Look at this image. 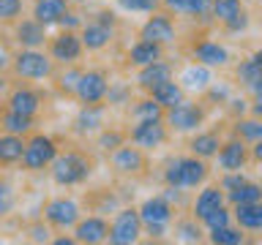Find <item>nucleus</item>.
Instances as JSON below:
<instances>
[{
	"instance_id": "1",
	"label": "nucleus",
	"mask_w": 262,
	"mask_h": 245,
	"mask_svg": "<svg viewBox=\"0 0 262 245\" xmlns=\"http://www.w3.org/2000/svg\"><path fill=\"white\" fill-rule=\"evenodd\" d=\"M47 172H49L55 185L74 188V185H82L90 180V175H93V161L79 150H66V153L55 155V161L49 163Z\"/></svg>"
},
{
	"instance_id": "2",
	"label": "nucleus",
	"mask_w": 262,
	"mask_h": 245,
	"mask_svg": "<svg viewBox=\"0 0 262 245\" xmlns=\"http://www.w3.org/2000/svg\"><path fill=\"white\" fill-rule=\"evenodd\" d=\"M11 74L25 82H44L55 77V60L44 49H19L11 57Z\"/></svg>"
},
{
	"instance_id": "3",
	"label": "nucleus",
	"mask_w": 262,
	"mask_h": 245,
	"mask_svg": "<svg viewBox=\"0 0 262 245\" xmlns=\"http://www.w3.org/2000/svg\"><path fill=\"white\" fill-rule=\"evenodd\" d=\"M60 153V147L49 134H38L33 131L30 136H25V155H22V169L25 172H44L49 163L55 161V155Z\"/></svg>"
},
{
	"instance_id": "4",
	"label": "nucleus",
	"mask_w": 262,
	"mask_h": 245,
	"mask_svg": "<svg viewBox=\"0 0 262 245\" xmlns=\"http://www.w3.org/2000/svg\"><path fill=\"white\" fill-rule=\"evenodd\" d=\"M145 224L137 207H118L110 220V245H134L142 240Z\"/></svg>"
},
{
	"instance_id": "5",
	"label": "nucleus",
	"mask_w": 262,
	"mask_h": 245,
	"mask_svg": "<svg viewBox=\"0 0 262 245\" xmlns=\"http://www.w3.org/2000/svg\"><path fill=\"white\" fill-rule=\"evenodd\" d=\"M167 139H169V128H167V122H164V117L134 120V126L128 128V142L142 147L145 153H153V150H159V147H164Z\"/></svg>"
},
{
	"instance_id": "6",
	"label": "nucleus",
	"mask_w": 262,
	"mask_h": 245,
	"mask_svg": "<svg viewBox=\"0 0 262 245\" xmlns=\"http://www.w3.org/2000/svg\"><path fill=\"white\" fill-rule=\"evenodd\" d=\"M164 122L175 134H191V131H200V126L205 122V109H202V104H194L183 98L180 104L164 109Z\"/></svg>"
},
{
	"instance_id": "7",
	"label": "nucleus",
	"mask_w": 262,
	"mask_h": 245,
	"mask_svg": "<svg viewBox=\"0 0 262 245\" xmlns=\"http://www.w3.org/2000/svg\"><path fill=\"white\" fill-rule=\"evenodd\" d=\"M110 166H112L115 175H120V177H139L147 169L145 150L137 147L134 142H123L118 150L110 153Z\"/></svg>"
},
{
	"instance_id": "8",
	"label": "nucleus",
	"mask_w": 262,
	"mask_h": 245,
	"mask_svg": "<svg viewBox=\"0 0 262 245\" xmlns=\"http://www.w3.org/2000/svg\"><path fill=\"white\" fill-rule=\"evenodd\" d=\"M47 52H49V57H52L55 63H60V65L79 63L82 52H85L82 38H79V30H60L57 36H52L47 41Z\"/></svg>"
},
{
	"instance_id": "9",
	"label": "nucleus",
	"mask_w": 262,
	"mask_h": 245,
	"mask_svg": "<svg viewBox=\"0 0 262 245\" xmlns=\"http://www.w3.org/2000/svg\"><path fill=\"white\" fill-rule=\"evenodd\" d=\"M82 218V207L77 199H71V196H55V199L47 202L44 207V220L52 229H74L77 226V220Z\"/></svg>"
},
{
	"instance_id": "10",
	"label": "nucleus",
	"mask_w": 262,
	"mask_h": 245,
	"mask_svg": "<svg viewBox=\"0 0 262 245\" xmlns=\"http://www.w3.org/2000/svg\"><path fill=\"white\" fill-rule=\"evenodd\" d=\"M106 90H110V74L101 71V68H85L79 77L74 98H77L79 104H104Z\"/></svg>"
},
{
	"instance_id": "11",
	"label": "nucleus",
	"mask_w": 262,
	"mask_h": 245,
	"mask_svg": "<svg viewBox=\"0 0 262 245\" xmlns=\"http://www.w3.org/2000/svg\"><path fill=\"white\" fill-rule=\"evenodd\" d=\"M139 38L153 41V44H161V46L175 44V38H178L175 19H172L169 14L153 11V14H150V16H147V19L142 22V28H139Z\"/></svg>"
},
{
	"instance_id": "12",
	"label": "nucleus",
	"mask_w": 262,
	"mask_h": 245,
	"mask_svg": "<svg viewBox=\"0 0 262 245\" xmlns=\"http://www.w3.org/2000/svg\"><path fill=\"white\" fill-rule=\"evenodd\" d=\"M77 136H96L101 128H106V104H82L71 122Z\"/></svg>"
},
{
	"instance_id": "13",
	"label": "nucleus",
	"mask_w": 262,
	"mask_h": 245,
	"mask_svg": "<svg viewBox=\"0 0 262 245\" xmlns=\"http://www.w3.org/2000/svg\"><path fill=\"white\" fill-rule=\"evenodd\" d=\"M14 41L19 49H44L47 46V24H41L36 16H22L14 22Z\"/></svg>"
},
{
	"instance_id": "14",
	"label": "nucleus",
	"mask_w": 262,
	"mask_h": 245,
	"mask_svg": "<svg viewBox=\"0 0 262 245\" xmlns=\"http://www.w3.org/2000/svg\"><path fill=\"white\" fill-rule=\"evenodd\" d=\"M71 232L79 245H98L110 240V220L104 215H88V218H79Z\"/></svg>"
},
{
	"instance_id": "15",
	"label": "nucleus",
	"mask_w": 262,
	"mask_h": 245,
	"mask_svg": "<svg viewBox=\"0 0 262 245\" xmlns=\"http://www.w3.org/2000/svg\"><path fill=\"white\" fill-rule=\"evenodd\" d=\"M249 158H251L249 147H246V142H243V139H237V136L221 142L219 153H216V161H219L221 172H241L246 163H249Z\"/></svg>"
},
{
	"instance_id": "16",
	"label": "nucleus",
	"mask_w": 262,
	"mask_h": 245,
	"mask_svg": "<svg viewBox=\"0 0 262 245\" xmlns=\"http://www.w3.org/2000/svg\"><path fill=\"white\" fill-rule=\"evenodd\" d=\"M191 55L196 63L208 65V68H224L229 65V49L219 41H210V38H202L191 46Z\"/></svg>"
},
{
	"instance_id": "17",
	"label": "nucleus",
	"mask_w": 262,
	"mask_h": 245,
	"mask_svg": "<svg viewBox=\"0 0 262 245\" xmlns=\"http://www.w3.org/2000/svg\"><path fill=\"white\" fill-rule=\"evenodd\" d=\"M79 38H82V46L88 52H104L115 41V30L101 24V22H96V19H85V24L79 28Z\"/></svg>"
},
{
	"instance_id": "18",
	"label": "nucleus",
	"mask_w": 262,
	"mask_h": 245,
	"mask_svg": "<svg viewBox=\"0 0 262 245\" xmlns=\"http://www.w3.org/2000/svg\"><path fill=\"white\" fill-rule=\"evenodd\" d=\"M41 104H44L41 93H38V90H33V87H28V85L14 87L11 93H8V98H6V106H8V109L22 112V114H30V117H36V114H38Z\"/></svg>"
},
{
	"instance_id": "19",
	"label": "nucleus",
	"mask_w": 262,
	"mask_h": 245,
	"mask_svg": "<svg viewBox=\"0 0 262 245\" xmlns=\"http://www.w3.org/2000/svg\"><path fill=\"white\" fill-rule=\"evenodd\" d=\"M178 82H180V87H183L186 93H205V90L210 87V82H213V68L194 60L191 65H186V68L180 71Z\"/></svg>"
},
{
	"instance_id": "20",
	"label": "nucleus",
	"mask_w": 262,
	"mask_h": 245,
	"mask_svg": "<svg viewBox=\"0 0 262 245\" xmlns=\"http://www.w3.org/2000/svg\"><path fill=\"white\" fill-rule=\"evenodd\" d=\"M172 79V63H167L161 57V60H156L150 65H142V68H137V87L142 90V93H150L156 85H161V82Z\"/></svg>"
},
{
	"instance_id": "21",
	"label": "nucleus",
	"mask_w": 262,
	"mask_h": 245,
	"mask_svg": "<svg viewBox=\"0 0 262 245\" xmlns=\"http://www.w3.org/2000/svg\"><path fill=\"white\" fill-rule=\"evenodd\" d=\"M139 218H142V224H172V215H175V207L164 199V196H150V199H145L139 204Z\"/></svg>"
},
{
	"instance_id": "22",
	"label": "nucleus",
	"mask_w": 262,
	"mask_h": 245,
	"mask_svg": "<svg viewBox=\"0 0 262 245\" xmlns=\"http://www.w3.org/2000/svg\"><path fill=\"white\" fill-rule=\"evenodd\" d=\"M221 204H227V193L221 191L219 185H205L200 193H196V199L191 204V215L196 220H202L205 215H210L216 207H221Z\"/></svg>"
},
{
	"instance_id": "23",
	"label": "nucleus",
	"mask_w": 262,
	"mask_h": 245,
	"mask_svg": "<svg viewBox=\"0 0 262 245\" xmlns=\"http://www.w3.org/2000/svg\"><path fill=\"white\" fill-rule=\"evenodd\" d=\"M210 3L213 0H161V6L167 8L169 14H183V16H194V19L210 22Z\"/></svg>"
},
{
	"instance_id": "24",
	"label": "nucleus",
	"mask_w": 262,
	"mask_h": 245,
	"mask_svg": "<svg viewBox=\"0 0 262 245\" xmlns=\"http://www.w3.org/2000/svg\"><path fill=\"white\" fill-rule=\"evenodd\" d=\"M208 180V163L205 158H196V155H186L180 158V183L183 188H200Z\"/></svg>"
},
{
	"instance_id": "25",
	"label": "nucleus",
	"mask_w": 262,
	"mask_h": 245,
	"mask_svg": "<svg viewBox=\"0 0 262 245\" xmlns=\"http://www.w3.org/2000/svg\"><path fill=\"white\" fill-rule=\"evenodd\" d=\"M164 57V46L161 44H153V41H145V38H137L134 44L128 46V63L134 68H142V65H150L156 60Z\"/></svg>"
},
{
	"instance_id": "26",
	"label": "nucleus",
	"mask_w": 262,
	"mask_h": 245,
	"mask_svg": "<svg viewBox=\"0 0 262 245\" xmlns=\"http://www.w3.org/2000/svg\"><path fill=\"white\" fill-rule=\"evenodd\" d=\"M232 220L243 229V232H262V199L249 202V204H235Z\"/></svg>"
},
{
	"instance_id": "27",
	"label": "nucleus",
	"mask_w": 262,
	"mask_h": 245,
	"mask_svg": "<svg viewBox=\"0 0 262 245\" xmlns=\"http://www.w3.org/2000/svg\"><path fill=\"white\" fill-rule=\"evenodd\" d=\"M69 8H71L69 0H33V16L47 28H55Z\"/></svg>"
},
{
	"instance_id": "28",
	"label": "nucleus",
	"mask_w": 262,
	"mask_h": 245,
	"mask_svg": "<svg viewBox=\"0 0 262 245\" xmlns=\"http://www.w3.org/2000/svg\"><path fill=\"white\" fill-rule=\"evenodd\" d=\"M22 155H25V136L3 131L0 134V166H16V163H22Z\"/></svg>"
},
{
	"instance_id": "29",
	"label": "nucleus",
	"mask_w": 262,
	"mask_h": 245,
	"mask_svg": "<svg viewBox=\"0 0 262 245\" xmlns=\"http://www.w3.org/2000/svg\"><path fill=\"white\" fill-rule=\"evenodd\" d=\"M0 128L8 131V134H16V136H30L33 131H36V117L14 112V109H6L3 117H0Z\"/></svg>"
},
{
	"instance_id": "30",
	"label": "nucleus",
	"mask_w": 262,
	"mask_h": 245,
	"mask_svg": "<svg viewBox=\"0 0 262 245\" xmlns=\"http://www.w3.org/2000/svg\"><path fill=\"white\" fill-rule=\"evenodd\" d=\"M221 147V139L216 131H196V136L188 142V150H191V155H196V158H216Z\"/></svg>"
},
{
	"instance_id": "31",
	"label": "nucleus",
	"mask_w": 262,
	"mask_h": 245,
	"mask_svg": "<svg viewBox=\"0 0 262 245\" xmlns=\"http://www.w3.org/2000/svg\"><path fill=\"white\" fill-rule=\"evenodd\" d=\"M147 95H153L156 104H161L164 109H169V106H175V104L183 101V98H186V90L180 87V82L167 79V82H161V85H156Z\"/></svg>"
},
{
	"instance_id": "32",
	"label": "nucleus",
	"mask_w": 262,
	"mask_h": 245,
	"mask_svg": "<svg viewBox=\"0 0 262 245\" xmlns=\"http://www.w3.org/2000/svg\"><path fill=\"white\" fill-rule=\"evenodd\" d=\"M128 114L131 120H153V117H164V106L153 101V95H145L139 101L128 104Z\"/></svg>"
},
{
	"instance_id": "33",
	"label": "nucleus",
	"mask_w": 262,
	"mask_h": 245,
	"mask_svg": "<svg viewBox=\"0 0 262 245\" xmlns=\"http://www.w3.org/2000/svg\"><path fill=\"white\" fill-rule=\"evenodd\" d=\"M131 98H134V87L128 82H110V90H106V109H120V106H128Z\"/></svg>"
},
{
	"instance_id": "34",
	"label": "nucleus",
	"mask_w": 262,
	"mask_h": 245,
	"mask_svg": "<svg viewBox=\"0 0 262 245\" xmlns=\"http://www.w3.org/2000/svg\"><path fill=\"white\" fill-rule=\"evenodd\" d=\"M262 199V185L259 183H251V180H246V183H241L237 188H232V191H227V202L232 204H249V202H259Z\"/></svg>"
},
{
	"instance_id": "35",
	"label": "nucleus",
	"mask_w": 262,
	"mask_h": 245,
	"mask_svg": "<svg viewBox=\"0 0 262 245\" xmlns=\"http://www.w3.org/2000/svg\"><path fill=\"white\" fill-rule=\"evenodd\" d=\"M208 240L213 245H243L246 234L241 226H219V229H208Z\"/></svg>"
},
{
	"instance_id": "36",
	"label": "nucleus",
	"mask_w": 262,
	"mask_h": 245,
	"mask_svg": "<svg viewBox=\"0 0 262 245\" xmlns=\"http://www.w3.org/2000/svg\"><path fill=\"white\" fill-rule=\"evenodd\" d=\"M235 136L237 139H243V142H249V144H254L257 139H262V120L259 117H237L235 120Z\"/></svg>"
},
{
	"instance_id": "37",
	"label": "nucleus",
	"mask_w": 262,
	"mask_h": 245,
	"mask_svg": "<svg viewBox=\"0 0 262 245\" xmlns=\"http://www.w3.org/2000/svg\"><path fill=\"white\" fill-rule=\"evenodd\" d=\"M243 11V6H241V0H213L210 3V14H213V22H221V24H227V22H232L237 14Z\"/></svg>"
},
{
	"instance_id": "38",
	"label": "nucleus",
	"mask_w": 262,
	"mask_h": 245,
	"mask_svg": "<svg viewBox=\"0 0 262 245\" xmlns=\"http://www.w3.org/2000/svg\"><path fill=\"white\" fill-rule=\"evenodd\" d=\"M175 240L178 242H200L202 240V220L191 218H183L175 224Z\"/></svg>"
},
{
	"instance_id": "39",
	"label": "nucleus",
	"mask_w": 262,
	"mask_h": 245,
	"mask_svg": "<svg viewBox=\"0 0 262 245\" xmlns=\"http://www.w3.org/2000/svg\"><path fill=\"white\" fill-rule=\"evenodd\" d=\"M128 139V134H123V131H118V128H101L96 134V147L101 153H106L110 155L112 150H118V147L123 144Z\"/></svg>"
},
{
	"instance_id": "40",
	"label": "nucleus",
	"mask_w": 262,
	"mask_h": 245,
	"mask_svg": "<svg viewBox=\"0 0 262 245\" xmlns=\"http://www.w3.org/2000/svg\"><path fill=\"white\" fill-rule=\"evenodd\" d=\"M82 71H85V68H79L77 63H74V65H63V71L57 74V90H60L63 95H74V93H77Z\"/></svg>"
},
{
	"instance_id": "41",
	"label": "nucleus",
	"mask_w": 262,
	"mask_h": 245,
	"mask_svg": "<svg viewBox=\"0 0 262 245\" xmlns=\"http://www.w3.org/2000/svg\"><path fill=\"white\" fill-rule=\"evenodd\" d=\"M259 74H262V65H259L257 60H254V55H251V57H246V60L237 63V68H235V79L241 82V85H243L246 90H249V87L254 85V82H257Z\"/></svg>"
},
{
	"instance_id": "42",
	"label": "nucleus",
	"mask_w": 262,
	"mask_h": 245,
	"mask_svg": "<svg viewBox=\"0 0 262 245\" xmlns=\"http://www.w3.org/2000/svg\"><path fill=\"white\" fill-rule=\"evenodd\" d=\"M115 6L126 14H153L159 11L161 0H115Z\"/></svg>"
},
{
	"instance_id": "43",
	"label": "nucleus",
	"mask_w": 262,
	"mask_h": 245,
	"mask_svg": "<svg viewBox=\"0 0 262 245\" xmlns=\"http://www.w3.org/2000/svg\"><path fill=\"white\" fill-rule=\"evenodd\" d=\"M25 0H0V24H14L22 19Z\"/></svg>"
},
{
	"instance_id": "44",
	"label": "nucleus",
	"mask_w": 262,
	"mask_h": 245,
	"mask_svg": "<svg viewBox=\"0 0 262 245\" xmlns=\"http://www.w3.org/2000/svg\"><path fill=\"white\" fill-rule=\"evenodd\" d=\"M16 207V191L8 180H0V218L11 215Z\"/></svg>"
},
{
	"instance_id": "45",
	"label": "nucleus",
	"mask_w": 262,
	"mask_h": 245,
	"mask_svg": "<svg viewBox=\"0 0 262 245\" xmlns=\"http://www.w3.org/2000/svg\"><path fill=\"white\" fill-rule=\"evenodd\" d=\"M232 224V210H227V204H221L210 212V215L202 218V226L205 229H219V226H229Z\"/></svg>"
},
{
	"instance_id": "46",
	"label": "nucleus",
	"mask_w": 262,
	"mask_h": 245,
	"mask_svg": "<svg viewBox=\"0 0 262 245\" xmlns=\"http://www.w3.org/2000/svg\"><path fill=\"white\" fill-rule=\"evenodd\" d=\"M205 95H208V101H213V104H227L229 98H232V87H229L227 82H210V87L205 90Z\"/></svg>"
},
{
	"instance_id": "47",
	"label": "nucleus",
	"mask_w": 262,
	"mask_h": 245,
	"mask_svg": "<svg viewBox=\"0 0 262 245\" xmlns=\"http://www.w3.org/2000/svg\"><path fill=\"white\" fill-rule=\"evenodd\" d=\"M164 185H172V188H183V183H180V158H172L167 166H164Z\"/></svg>"
},
{
	"instance_id": "48",
	"label": "nucleus",
	"mask_w": 262,
	"mask_h": 245,
	"mask_svg": "<svg viewBox=\"0 0 262 245\" xmlns=\"http://www.w3.org/2000/svg\"><path fill=\"white\" fill-rule=\"evenodd\" d=\"M246 180H249V177H246L243 175V169L241 172H224V177H221V191H232V188H237V185H241V183H246Z\"/></svg>"
},
{
	"instance_id": "49",
	"label": "nucleus",
	"mask_w": 262,
	"mask_h": 245,
	"mask_svg": "<svg viewBox=\"0 0 262 245\" xmlns=\"http://www.w3.org/2000/svg\"><path fill=\"white\" fill-rule=\"evenodd\" d=\"M82 24H85V19H82V16H79L77 11H71V8H69V11H66V14L60 16L57 28H60V30H79Z\"/></svg>"
},
{
	"instance_id": "50",
	"label": "nucleus",
	"mask_w": 262,
	"mask_h": 245,
	"mask_svg": "<svg viewBox=\"0 0 262 245\" xmlns=\"http://www.w3.org/2000/svg\"><path fill=\"white\" fill-rule=\"evenodd\" d=\"M52 226L49 224H33L30 226V240L33 242H52Z\"/></svg>"
},
{
	"instance_id": "51",
	"label": "nucleus",
	"mask_w": 262,
	"mask_h": 245,
	"mask_svg": "<svg viewBox=\"0 0 262 245\" xmlns=\"http://www.w3.org/2000/svg\"><path fill=\"white\" fill-rule=\"evenodd\" d=\"M93 19L101 22V24H106V28H112V30H118V14L110 11V8H101V11H96Z\"/></svg>"
},
{
	"instance_id": "52",
	"label": "nucleus",
	"mask_w": 262,
	"mask_h": 245,
	"mask_svg": "<svg viewBox=\"0 0 262 245\" xmlns=\"http://www.w3.org/2000/svg\"><path fill=\"white\" fill-rule=\"evenodd\" d=\"M145 234L150 240H164L169 234V224H145Z\"/></svg>"
},
{
	"instance_id": "53",
	"label": "nucleus",
	"mask_w": 262,
	"mask_h": 245,
	"mask_svg": "<svg viewBox=\"0 0 262 245\" xmlns=\"http://www.w3.org/2000/svg\"><path fill=\"white\" fill-rule=\"evenodd\" d=\"M246 28H249V14H246V11H241L232 22H227V24H224V30H227V33H241V30H246Z\"/></svg>"
},
{
	"instance_id": "54",
	"label": "nucleus",
	"mask_w": 262,
	"mask_h": 245,
	"mask_svg": "<svg viewBox=\"0 0 262 245\" xmlns=\"http://www.w3.org/2000/svg\"><path fill=\"white\" fill-rule=\"evenodd\" d=\"M161 196H164V199H167L169 204H178L180 199H183V188H172V185H167Z\"/></svg>"
},
{
	"instance_id": "55",
	"label": "nucleus",
	"mask_w": 262,
	"mask_h": 245,
	"mask_svg": "<svg viewBox=\"0 0 262 245\" xmlns=\"http://www.w3.org/2000/svg\"><path fill=\"white\" fill-rule=\"evenodd\" d=\"M229 109H232L235 114H243L246 109H249V106H246V104H249V101H246V98H229Z\"/></svg>"
},
{
	"instance_id": "56",
	"label": "nucleus",
	"mask_w": 262,
	"mask_h": 245,
	"mask_svg": "<svg viewBox=\"0 0 262 245\" xmlns=\"http://www.w3.org/2000/svg\"><path fill=\"white\" fill-rule=\"evenodd\" d=\"M249 153H251V158L257 161V163H262V139H257V142L251 144V150H249Z\"/></svg>"
},
{
	"instance_id": "57",
	"label": "nucleus",
	"mask_w": 262,
	"mask_h": 245,
	"mask_svg": "<svg viewBox=\"0 0 262 245\" xmlns=\"http://www.w3.org/2000/svg\"><path fill=\"white\" fill-rule=\"evenodd\" d=\"M249 109H251L254 117H259V120H262V98H254V104L249 106Z\"/></svg>"
},
{
	"instance_id": "58",
	"label": "nucleus",
	"mask_w": 262,
	"mask_h": 245,
	"mask_svg": "<svg viewBox=\"0 0 262 245\" xmlns=\"http://www.w3.org/2000/svg\"><path fill=\"white\" fill-rule=\"evenodd\" d=\"M52 242H55V245H74L77 240H74V234H71V237H55Z\"/></svg>"
},
{
	"instance_id": "59",
	"label": "nucleus",
	"mask_w": 262,
	"mask_h": 245,
	"mask_svg": "<svg viewBox=\"0 0 262 245\" xmlns=\"http://www.w3.org/2000/svg\"><path fill=\"white\" fill-rule=\"evenodd\" d=\"M6 87H8V79L3 77V74H0V93H6Z\"/></svg>"
},
{
	"instance_id": "60",
	"label": "nucleus",
	"mask_w": 262,
	"mask_h": 245,
	"mask_svg": "<svg viewBox=\"0 0 262 245\" xmlns=\"http://www.w3.org/2000/svg\"><path fill=\"white\" fill-rule=\"evenodd\" d=\"M254 60H257V63H259V65H262V46H259V49H257V52H254Z\"/></svg>"
},
{
	"instance_id": "61",
	"label": "nucleus",
	"mask_w": 262,
	"mask_h": 245,
	"mask_svg": "<svg viewBox=\"0 0 262 245\" xmlns=\"http://www.w3.org/2000/svg\"><path fill=\"white\" fill-rule=\"evenodd\" d=\"M69 3H71V6H85L88 0H69Z\"/></svg>"
},
{
	"instance_id": "62",
	"label": "nucleus",
	"mask_w": 262,
	"mask_h": 245,
	"mask_svg": "<svg viewBox=\"0 0 262 245\" xmlns=\"http://www.w3.org/2000/svg\"><path fill=\"white\" fill-rule=\"evenodd\" d=\"M259 185H262V180H259Z\"/></svg>"
}]
</instances>
